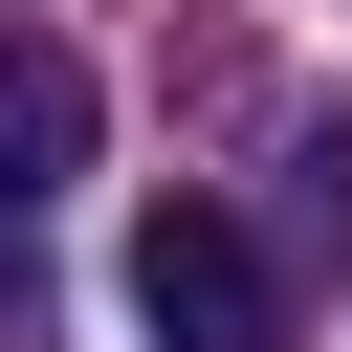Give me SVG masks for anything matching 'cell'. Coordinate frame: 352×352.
<instances>
[{
    "label": "cell",
    "instance_id": "obj_1",
    "mask_svg": "<svg viewBox=\"0 0 352 352\" xmlns=\"http://www.w3.org/2000/svg\"><path fill=\"white\" fill-rule=\"evenodd\" d=\"M132 330H154V352H286V264H264L220 198H154V220H132Z\"/></svg>",
    "mask_w": 352,
    "mask_h": 352
},
{
    "label": "cell",
    "instance_id": "obj_3",
    "mask_svg": "<svg viewBox=\"0 0 352 352\" xmlns=\"http://www.w3.org/2000/svg\"><path fill=\"white\" fill-rule=\"evenodd\" d=\"M44 330V242H22V198H0V352Z\"/></svg>",
    "mask_w": 352,
    "mask_h": 352
},
{
    "label": "cell",
    "instance_id": "obj_2",
    "mask_svg": "<svg viewBox=\"0 0 352 352\" xmlns=\"http://www.w3.org/2000/svg\"><path fill=\"white\" fill-rule=\"evenodd\" d=\"M66 176H88V66H66V44H44V22H0V198H22V220H44V198H66Z\"/></svg>",
    "mask_w": 352,
    "mask_h": 352
}]
</instances>
